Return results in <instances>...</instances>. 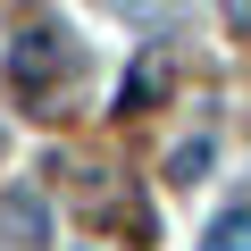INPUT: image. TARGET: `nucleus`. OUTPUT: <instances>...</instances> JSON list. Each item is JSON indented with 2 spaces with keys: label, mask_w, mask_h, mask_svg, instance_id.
Listing matches in <instances>:
<instances>
[{
  "label": "nucleus",
  "mask_w": 251,
  "mask_h": 251,
  "mask_svg": "<svg viewBox=\"0 0 251 251\" xmlns=\"http://www.w3.org/2000/svg\"><path fill=\"white\" fill-rule=\"evenodd\" d=\"M0 226H9V234H25V251H42V234H50V209H42L34 193H9V201H0Z\"/></svg>",
  "instance_id": "obj_1"
},
{
  "label": "nucleus",
  "mask_w": 251,
  "mask_h": 251,
  "mask_svg": "<svg viewBox=\"0 0 251 251\" xmlns=\"http://www.w3.org/2000/svg\"><path fill=\"white\" fill-rule=\"evenodd\" d=\"M209 251H251V201H234V209L209 226Z\"/></svg>",
  "instance_id": "obj_2"
}]
</instances>
